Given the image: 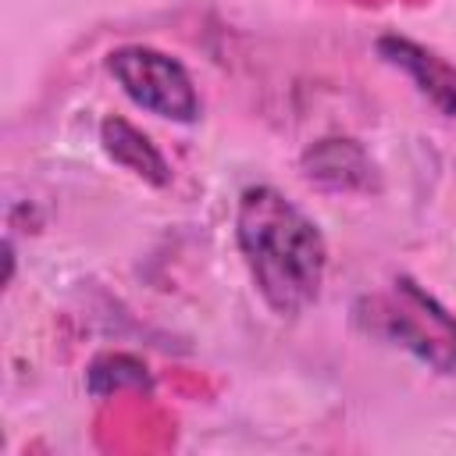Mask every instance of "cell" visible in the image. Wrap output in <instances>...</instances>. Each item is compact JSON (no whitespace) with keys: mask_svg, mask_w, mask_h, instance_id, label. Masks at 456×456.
<instances>
[{"mask_svg":"<svg viewBox=\"0 0 456 456\" xmlns=\"http://www.w3.org/2000/svg\"><path fill=\"white\" fill-rule=\"evenodd\" d=\"M235 239L249 278L278 317H299L324 285L328 246L321 228L274 185H249L239 196Z\"/></svg>","mask_w":456,"mask_h":456,"instance_id":"obj_1","label":"cell"},{"mask_svg":"<svg viewBox=\"0 0 456 456\" xmlns=\"http://www.w3.org/2000/svg\"><path fill=\"white\" fill-rule=\"evenodd\" d=\"M107 71L114 75V82L135 107L157 118L178 121V125H189L200 118L196 86L185 64L175 61L171 53L142 46V43H128L107 53Z\"/></svg>","mask_w":456,"mask_h":456,"instance_id":"obj_3","label":"cell"},{"mask_svg":"<svg viewBox=\"0 0 456 456\" xmlns=\"http://www.w3.org/2000/svg\"><path fill=\"white\" fill-rule=\"evenodd\" d=\"M303 175L317 182L321 189L335 192H356V189H374L378 175L370 157L363 153L360 142L353 139H321L303 153Z\"/></svg>","mask_w":456,"mask_h":456,"instance_id":"obj_5","label":"cell"},{"mask_svg":"<svg viewBox=\"0 0 456 456\" xmlns=\"http://www.w3.org/2000/svg\"><path fill=\"white\" fill-rule=\"evenodd\" d=\"M100 142H103V153L114 164H121L125 171H132L135 178H142V182H150L157 189L171 182V167H167L164 153L132 121H125L118 114L114 118H103L100 121Z\"/></svg>","mask_w":456,"mask_h":456,"instance_id":"obj_6","label":"cell"},{"mask_svg":"<svg viewBox=\"0 0 456 456\" xmlns=\"http://www.w3.org/2000/svg\"><path fill=\"white\" fill-rule=\"evenodd\" d=\"M378 57L413 78V86L442 110L456 114V64L438 57L435 50L406 39V36H381L378 39Z\"/></svg>","mask_w":456,"mask_h":456,"instance_id":"obj_4","label":"cell"},{"mask_svg":"<svg viewBox=\"0 0 456 456\" xmlns=\"http://www.w3.org/2000/svg\"><path fill=\"white\" fill-rule=\"evenodd\" d=\"M356 324L367 335L410 349L438 374L456 370V317L410 278H395L385 296L363 299Z\"/></svg>","mask_w":456,"mask_h":456,"instance_id":"obj_2","label":"cell"},{"mask_svg":"<svg viewBox=\"0 0 456 456\" xmlns=\"http://www.w3.org/2000/svg\"><path fill=\"white\" fill-rule=\"evenodd\" d=\"M150 370L142 360L128 356V353H103L89 363L86 370V388L93 395H110L121 388H150Z\"/></svg>","mask_w":456,"mask_h":456,"instance_id":"obj_7","label":"cell"}]
</instances>
